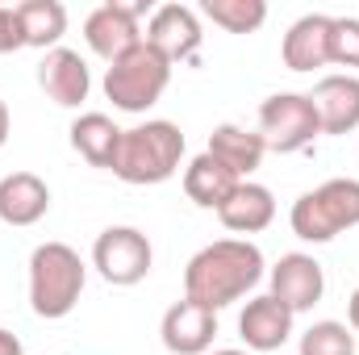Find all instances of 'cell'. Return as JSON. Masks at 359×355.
Masks as SVG:
<instances>
[{
    "instance_id": "cell-8",
    "label": "cell",
    "mask_w": 359,
    "mask_h": 355,
    "mask_svg": "<svg viewBox=\"0 0 359 355\" xmlns=\"http://www.w3.org/2000/svg\"><path fill=\"white\" fill-rule=\"evenodd\" d=\"M147 46H155L172 67L176 63H192L201 55V42H205V29H201V13L192 4H159L147 21V34H142Z\"/></svg>"
},
{
    "instance_id": "cell-6",
    "label": "cell",
    "mask_w": 359,
    "mask_h": 355,
    "mask_svg": "<svg viewBox=\"0 0 359 355\" xmlns=\"http://www.w3.org/2000/svg\"><path fill=\"white\" fill-rule=\"evenodd\" d=\"M318 134H322V121L309 92H276L259 105V138L276 155H297L313 147Z\"/></svg>"
},
{
    "instance_id": "cell-20",
    "label": "cell",
    "mask_w": 359,
    "mask_h": 355,
    "mask_svg": "<svg viewBox=\"0 0 359 355\" xmlns=\"http://www.w3.org/2000/svg\"><path fill=\"white\" fill-rule=\"evenodd\" d=\"M67 134H72V151L84 163L113 172V155H117V142H121V126H113L109 113H80Z\"/></svg>"
},
{
    "instance_id": "cell-15",
    "label": "cell",
    "mask_w": 359,
    "mask_h": 355,
    "mask_svg": "<svg viewBox=\"0 0 359 355\" xmlns=\"http://www.w3.org/2000/svg\"><path fill=\"white\" fill-rule=\"evenodd\" d=\"M322 134H351L359 130V76L339 72V76H322L309 92Z\"/></svg>"
},
{
    "instance_id": "cell-17",
    "label": "cell",
    "mask_w": 359,
    "mask_h": 355,
    "mask_svg": "<svg viewBox=\"0 0 359 355\" xmlns=\"http://www.w3.org/2000/svg\"><path fill=\"white\" fill-rule=\"evenodd\" d=\"M217 222L230 234H259V230H268L271 222H276V196H271V188L255 184V180H243L226 196V205L217 209Z\"/></svg>"
},
{
    "instance_id": "cell-24",
    "label": "cell",
    "mask_w": 359,
    "mask_h": 355,
    "mask_svg": "<svg viewBox=\"0 0 359 355\" xmlns=\"http://www.w3.org/2000/svg\"><path fill=\"white\" fill-rule=\"evenodd\" d=\"M330 63L359 67V17H334L330 21Z\"/></svg>"
},
{
    "instance_id": "cell-23",
    "label": "cell",
    "mask_w": 359,
    "mask_h": 355,
    "mask_svg": "<svg viewBox=\"0 0 359 355\" xmlns=\"http://www.w3.org/2000/svg\"><path fill=\"white\" fill-rule=\"evenodd\" d=\"M297 355H355V330L347 322H313L301 343H297Z\"/></svg>"
},
{
    "instance_id": "cell-11",
    "label": "cell",
    "mask_w": 359,
    "mask_h": 355,
    "mask_svg": "<svg viewBox=\"0 0 359 355\" xmlns=\"http://www.w3.org/2000/svg\"><path fill=\"white\" fill-rule=\"evenodd\" d=\"M38 88L46 92L59 109H80L92 92V72L84 63V55L72 51V46L46 51L42 63H38Z\"/></svg>"
},
{
    "instance_id": "cell-13",
    "label": "cell",
    "mask_w": 359,
    "mask_h": 355,
    "mask_svg": "<svg viewBox=\"0 0 359 355\" xmlns=\"http://www.w3.org/2000/svg\"><path fill=\"white\" fill-rule=\"evenodd\" d=\"M292 322H297V314L288 305H280L271 293H264V297H251L247 309L238 314V335L251 355L280 351L292 339Z\"/></svg>"
},
{
    "instance_id": "cell-25",
    "label": "cell",
    "mask_w": 359,
    "mask_h": 355,
    "mask_svg": "<svg viewBox=\"0 0 359 355\" xmlns=\"http://www.w3.org/2000/svg\"><path fill=\"white\" fill-rule=\"evenodd\" d=\"M25 46V34H21V21H17V8L0 4V55H13Z\"/></svg>"
},
{
    "instance_id": "cell-5",
    "label": "cell",
    "mask_w": 359,
    "mask_h": 355,
    "mask_svg": "<svg viewBox=\"0 0 359 355\" xmlns=\"http://www.w3.org/2000/svg\"><path fill=\"white\" fill-rule=\"evenodd\" d=\"M168 84H172V63L147 42H138L134 51H126L104 67V96L121 113H147L151 105H159Z\"/></svg>"
},
{
    "instance_id": "cell-1",
    "label": "cell",
    "mask_w": 359,
    "mask_h": 355,
    "mask_svg": "<svg viewBox=\"0 0 359 355\" xmlns=\"http://www.w3.org/2000/svg\"><path fill=\"white\" fill-rule=\"evenodd\" d=\"M264 251L251 239H217L201 247L184 267V297L205 309H226L243 301L264 280Z\"/></svg>"
},
{
    "instance_id": "cell-12",
    "label": "cell",
    "mask_w": 359,
    "mask_h": 355,
    "mask_svg": "<svg viewBox=\"0 0 359 355\" xmlns=\"http://www.w3.org/2000/svg\"><path fill=\"white\" fill-rule=\"evenodd\" d=\"M159 339H163V347L172 355H209L213 339H217V314L184 297L163 314Z\"/></svg>"
},
{
    "instance_id": "cell-7",
    "label": "cell",
    "mask_w": 359,
    "mask_h": 355,
    "mask_svg": "<svg viewBox=\"0 0 359 355\" xmlns=\"http://www.w3.org/2000/svg\"><path fill=\"white\" fill-rule=\"evenodd\" d=\"M92 267L100 272L104 284L113 288H134L151 276L155 267V247L138 226H109L92 243Z\"/></svg>"
},
{
    "instance_id": "cell-28",
    "label": "cell",
    "mask_w": 359,
    "mask_h": 355,
    "mask_svg": "<svg viewBox=\"0 0 359 355\" xmlns=\"http://www.w3.org/2000/svg\"><path fill=\"white\" fill-rule=\"evenodd\" d=\"M8 134H13V113H8V105L0 100V147L8 142Z\"/></svg>"
},
{
    "instance_id": "cell-9",
    "label": "cell",
    "mask_w": 359,
    "mask_h": 355,
    "mask_svg": "<svg viewBox=\"0 0 359 355\" xmlns=\"http://www.w3.org/2000/svg\"><path fill=\"white\" fill-rule=\"evenodd\" d=\"M142 13H147V4H117V0L96 4L88 13V21H84V42H88V51L100 55L104 63H113V59H121L126 51H134V46L142 42V25H138Z\"/></svg>"
},
{
    "instance_id": "cell-27",
    "label": "cell",
    "mask_w": 359,
    "mask_h": 355,
    "mask_svg": "<svg viewBox=\"0 0 359 355\" xmlns=\"http://www.w3.org/2000/svg\"><path fill=\"white\" fill-rule=\"evenodd\" d=\"M347 326L355 330V339H359V288L351 293V301H347Z\"/></svg>"
},
{
    "instance_id": "cell-14",
    "label": "cell",
    "mask_w": 359,
    "mask_h": 355,
    "mask_svg": "<svg viewBox=\"0 0 359 355\" xmlns=\"http://www.w3.org/2000/svg\"><path fill=\"white\" fill-rule=\"evenodd\" d=\"M330 21L326 13H305L288 25L284 42H280V59L288 72H318L330 63Z\"/></svg>"
},
{
    "instance_id": "cell-18",
    "label": "cell",
    "mask_w": 359,
    "mask_h": 355,
    "mask_svg": "<svg viewBox=\"0 0 359 355\" xmlns=\"http://www.w3.org/2000/svg\"><path fill=\"white\" fill-rule=\"evenodd\" d=\"M205 151H209L222 168H230L238 180H251V172H259V163H264V155H268L259 130H247V126H234V121L217 126V130L209 134V147H205Z\"/></svg>"
},
{
    "instance_id": "cell-2",
    "label": "cell",
    "mask_w": 359,
    "mask_h": 355,
    "mask_svg": "<svg viewBox=\"0 0 359 355\" xmlns=\"http://www.w3.org/2000/svg\"><path fill=\"white\" fill-rule=\"evenodd\" d=\"M180 159H184V134H180L176 121H163V117H151L142 126H130L121 130V142H117V155H113V176L126 180V184H163L180 172Z\"/></svg>"
},
{
    "instance_id": "cell-16",
    "label": "cell",
    "mask_w": 359,
    "mask_h": 355,
    "mask_svg": "<svg viewBox=\"0 0 359 355\" xmlns=\"http://www.w3.org/2000/svg\"><path fill=\"white\" fill-rule=\"evenodd\" d=\"M50 213V188L34 172H8L0 176V222L4 226H38Z\"/></svg>"
},
{
    "instance_id": "cell-29",
    "label": "cell",
    "mask_w": 359,
    "mask_h": 355,
    "mask_svg": "<svg viewBox=\"0 0 359 355\" xmlns=\"http://www.w3.org/2000/svg\"><path fill=\"white\" fill-rule=\"evenodd\" d=\"M209 355H251V351H243V347H222V351H209Z\"/></svg>"
},
{
    "instance_id": "cell-3",
    "label": "cell",
    "mask_w": 359,
    "mask_h": 355,
    "mask_svg": "<svg viewBox=\"0 0 359 355\" xmlns=\"http://www.w3.org/2000/svg\"><path fill=\"white\" fill-rule=\"evenodd\" d=\"M88 284V267L76 247L67 243H38L29 255V309L46 322L67 318L80 305Z\"/></svg>"
},
{
    "instance_id": "cell-4",
    "label": "cell",
    "mask_w": 359,
    "mask_h": 355,
    "mask_svg": "<svg viewBox=\"0 0 359 355\" xmlns=\"http://www.w3.org/2000/svg\"><path fill=\"white\" fill-rule=\"evenodd\" d=\"M288 226L301 243H334L339 234L355 230L359 226V180L339 176L326 180L309 192H301L288 209Z\"/></svg>"
},
{
    "instance_id": "cell-10",
    "label": "cell",
    "mask_w": 359,
    "mask_h": 355,
    "mask_svg": "<svg viewBox=\"0 0 359 355\" xmlns=\"http://www.w3.org/2000/svg\"><path fill=\"white\" fill-rule=\"evenodd\" d=\"M268 280H271V297L280 305H288L292 314H309L326 297V272H322V264L313 255H305V251L280 255L276 267L268 272Z\"/></svg>"
},
{
    "instance_id": "cell-19",
    "label": "cell",
    "mask_w": 359,
    "mask_h": 355,
    "mask_svg": "<svg viewBox=\"0 0 359 355\" xmlns=\"http://www.w3.org/2000/svg\"><path fill=\"white\" fill-rule=\"evenodd\" d=\"M238 184H243V180L234 176L230 168H222L209 151L196 155V159L184 168V196H188L196 209H213V213H217V209L226 205V196H230Z\"/></svg>"
},
{
    "instance_id": "cell-26",
    "label": "cell",
    "mask_w": 359,
    "mask_h": 355,
    "mask_svg": "<svg viewBox=\"0 0 359 355\" xmlns=\"http://www.w3.org/2000/svg\"><path fill=\"white\" fill-rule=\"evenodd\" d=\"M0 355H25L21 339H17L13 330H4V326H0Z\"/></svg>"
},
{
    "instance_id": "cell-21",
    "label": "cell",
    "mask_w": 359,
    "mask_h": 355,
    "mask_svg": "<svg viewBox=\"0 0 359 355\" xmlns=\"http://www.w3.org/2000/svg\"><path fill=\"white\" fill-rule=\"evenodd\" d=\"M17 8V21H21V34H25V46L34 51H55L59 38L67 34V8L59 0H21L13 4Z\"/></svg>"
},
{
    "instance_id": "cell-22",
    "label": "cell",
    "mask_w": 359,
    "mask_h": 355,
    "mask_svg": "<svg viewBox=\"0 0 359 355\" xmlns=\"http://www.w3.org/2000/svg\"><path fill=\"white\" fill-rule=\"evenodd\" d=\"M201 13L226 34H255L268 21L264 0H201Z\"/></svg>"
}]
</instances>
